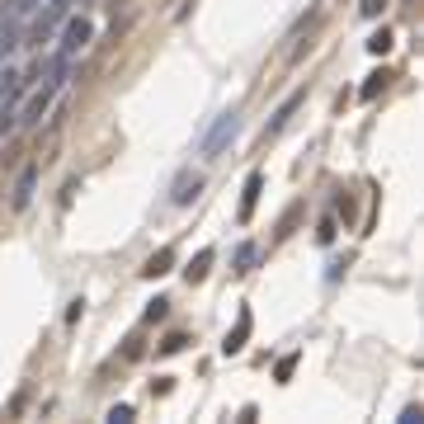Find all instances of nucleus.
<instances>
[{"label": "nucleus", "mask_w": 424, "mask_h": 424, "mask_svg": "<svg viewBox=\"0 0 424 424\" xmlns=\"http://www.w3.org/2000/svg\"><path fill=\"white\" fill-rule=\"evenodd\" d=\"M250 264H255V245L240 240V245H236V273H250Z\"/></svg>", "instance_id": "12"}, {"label": "nucleus", "mask_w": 424, "mask_h": 424, "mask_svg": "<svg viewBox=\"0 0 424 424\" xmlns=\"http://www.w3.org/2000/svg\"><path fill=\"white\" fill-rule=\"evenodd\" d=\"M382 10H387V0H363V5H358V15H363V19H377Z\"/></svg>", "instance_id": "14"}, {"label": "nucleus", "mask_w": 424, "mask_h": 424, "mask_svg": "<svg viewBox=\"0 0 424 424\" xmlns=\"http://www.w3.org/2000/svg\"><path fill=\"white\" fill-rule=\"evenodd\" d=\"M165 311H170V302H165V297H156V302L142 311V320H165Z\"/></svg>", "instance_id": "13"}, {"label": "nucleus", "mask_w": 424, "mask_h": 424, "mask_svg": "<svg viewBox=\"0 0 424 424\" xmlns=\"http://www.w3.org/2000/svg\"><path fill=\"white\" fill-rule=\"evenodd\" d=\"M292 368H297V354H288V358L278 363V382H288V377H292Z\"/></svg>", "instance_id": "18"}, {"label": "nucleus", "mask_w": 424, "mask_h": 424, "mask_svg": "<svg viewBox=\"0 0 424 424\" xmlns=\"http://www.w3.org/2000/svg\"><path fill=\"white\" fill-rule=\"evenodd\" d=\"M245 335H250V311H240V320H236V330L222 340V354H240L245 349Z\"/></svg>", "instance_id": "8"}, {"label": "nucleus", "mask_w": 424, "mask_h": 424, "mask_svg": "<svg viewBox=\"0 0 424 424\" xmlns=\"http://www.w3.org/2000/svg\"><path fill=\"white\" fill-rule=\"evenodd\" d=\"M387 71H372L368 80H363V85H358V99H377V95H382V90H387Z\"/></svg>", "instance_id": "10"}, {"label": "nucleus", "mask_w": 424, "mask_h": 424, "mask_svg": "<svg viewBox=\"0 0 424 424\" xmlns=\"http://www.w3.org/2000/svg\"><path fill=\"white\" fill-rule=\"evenodd\" d=\"M90 43H95V24H90L85 15H66V19H61V43H57V57L76 61Z\"/></svg>", "instance_id": "1"}, {"label": "nucleus", "mask_w": 424, "mask_h": 424, "mask_svg": "<svg viewBox=\"0 0 424 424\" xmlns=\"http://www.w3.org/2000/svg\"><path fill=\"white\" fill-rule=\"evenodd\" d=\"M208 264H212V250H198V260H189L184 278L189 283H203V278H208Z\"/></svg>", "instance_id": "9"}, {"label": "nucleus", "mask_w": 424, "mask_h": 424, "mask_svg": "<svg viewBox=\"0 0 424 424\" xmlns=\"http://www.w3.org/2000/svg\"><path fill=\"white\" fill-rule=\"evenodd\" d=\"M401 424H420V405H405V410H401Z\"/></svg>", "instance_id": "19"}, {"label": "nucleus", "mask_w": 424, "mask_h": 424, "mask_svg": "<svg viewBox=\"0 0 424 424\" xmlns=\"http://www.w3.org/2000/svg\"><path fill=\"white\" fill-rule=\"evenodd\" d=\"M108 420H113V424H128V420H133V405H113V410H108Z\"/></svg>", "instance_id": "16"}, {"label": "nucleus", "mask_w": 424, "mask_h": 424, "mask_svg": "<svg viewBox=\"0 0 424 424\" xmlns=\"http://www.w3.org/2000/svg\"><path fill=\"white\" fill-rule=\"evenodd\" d=\"M302 99H307V90H292L288 99H283V104L273 108V118H269L264 137H278V133H283V128H288V118H292V113H297V104H302Z\"/></svg>", "instance_id": "4"}, {"label": "nucleus", "mask_w": 424, "mask_h": 424, "mask_svg": "<svg viewBox=\"0 0 424 424\" xmlns=\"http://www.w3.org/2000/svg\"><path fill=\"white\" fill-rule=\"evenodd\" d=\"M316 240H320V245H330V240H335V217H325V222H320Z\"/></svg>", "instance_id": "15"}, {"label": "nucleus", "mask_w": 424, "mask_h": 424, "mask_svg": "<svg viewBox=\"0 0 424 424\" xmlns=\"http://www.w3.org/2000/svg\"><path fill=\"white\" fill-rule=\"evenodd\" d=\"M33 189H38V165H24L19 180H15V193H10V208L24 212L28 203H33Z\"/></svg>", "instance_id": "3"}, {"label": "nucleus", "mask_w": 424, "mask_h": 424, "mask_svg": "<svg viewBox=\"0 0 424 424\" xmlns=\"http://www.w3.org/2000/svg\"><path fill=\"white\" fill-rule=\"evenodd\" d=\"M184 345H189L184 335H170V340H165V345H160V354H180V349H184Z\"/></svg>", "instance_id": "17"}, {"label": "nucleus", "mask_w": 424, "mask_h": 424, "mask_svg": "<svg viewBox=\"0 0 424 424\" xmlns=\"http://www.w3.org/2000/svg\"><path fill=\"white\" fill-rule=\"evenodd\" d=\"M363 48H368L372 57H387V52H392V33H387V28H377L368 43H363Z\"/></svg>", "instance_id": "11"}, {"label": "nucleus", "mask_w": 424, "mask_h": 424, "mask_svg": "<svg viewBox=\"0 0 424 424\" xmlns=\"http://www.w3.org/2000/svg\"><path fill=\"white\" fill-rule=\"evenodd\" d=\"M260 189H264V175L250 170V175H245V193H240V222H250V212L260 203Z\"/></svg>", "instance_id": "6"}, {"label": "nucleus", "mask_w": 424, "mask_h": 424, "mask_svg": "<svg viewBox=\"0 0 424 424\" xmlns=\"http://www.w3.org/2000/svg\"><path fill=\"white\" fill-rule=\"evenodd\" d=\"M198 189H203V175L184 170V175L175 180V189H170V203H175V208H189V203L198 198Z\"/></svg>", "instance_id": "5"}, {"label": "nucleus", "mask_w": 424, "mask_h": 424, "mask_svg": "<svg viewBox=\"0 0 424 424\" xmlns=\"http://www.w3.org/2000/svg\"><path fill=\"white\" fill-rule=\"evenodd\" d=\"M170 264H175V250L165 245V250H156V255L142 264V278H160V273H170Z\"/></svg>", "instance_id": "7"}, {"label": "nucleus", "mask_w": 424, "mask_h": 424, "mask_svg": "<svg viewBox=\"0 0 424 424\" xmlns=\"http://www.w3.org/2000/svg\"><path fill=\"white\" fill-rule=\"evenodd\" d=\"M236 128H240V113L231 108V113H222L217 123H212V133L203 137V160H217L222 151H227V142L236 137Z\"/></svg>", "instance_id": "2"}]
</instances>
